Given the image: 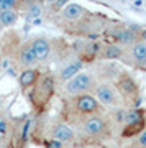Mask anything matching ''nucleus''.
<instances>
[{
	"label": "nucleus",
	"mask_w": 146,
	"mask_h": 148,
	"mask_svg": "<svg viewBox=\"0 0 146 148\" xmlns=\"http://www.w3.org/2000/svg\"><path fill=\"white\" fill-rule=\"evenodd\" d=\"M18 21V13L13 8H3L0 10V23L3 27H13Z\"/></svg>",
	"instance_id": "f3484780"
},
{
	"label": "nucleus",
	"mask_w": 146,
	"mask_h": 148,
	"mask_svg": "<svg viewBox=\"0 0 146 148\" xmlns=\"http://www.w3.org/2000/svg\"><path fill=\"white\" fill-rule=\"evenodd\" d=\"M69 112L74 117H79L77 123L90 115H99V114H107L102 104L97 101L94 94H81L69 99Z\"/></svg>",
	"instance_id": "20e7f679"
},
{
	"label": "nucleus",
	"mask_w": 146,
	"mask_h": 148,
	"mask_svg": "<svg viewBox=\"0 0 146 148\" xmlns=\"http://www.w3.org/2000/svg\"><path fill=\"white\" fill-rule=\"evenodd\" d=\"M26 12H28V16L31 18V16H40L41 15V12H43V7L40 2H31L30 5H28V8H26Z\"/></svg>",
	"instance_id": "6ab92c4d"
},
{
	"label": "nucleus",
	"mask_w": 146,
	"mask_h": 148,
	"mask_svg": "<svg viewBox=\"0 0 146 148\" xmlns=\"http://www.w3.org/2000/svg\"><path fill=\"white\" fill-rule=\"evenodd\" d=\"M126 48L117 45V43L112 41H105L104 46H102V53H100V59L99 61H121L123 56H125Z\"/></svg>",
	"instance_id": "4468645a"
},
{
	"label": "nucleus",
	"mask_w": 146,
	"mask_h": 148,
	"mask_svg": "<svg viewBox=\"0 0 146 148\" xmlns=\"http://www.w3.org/2000/svg\"><path fill=\"white\" fill-rule=\"evenodd\" d=\"M31 41V46H33V51L36 54V59L38 63H44L53 56L54 49H53V43L44 36H35Z\"/></svg>",
	"instance_id": "9b49d317"
},
{
	"label": "nucleus",
	"mask_w": 146,
	"mask_h": 148,
	"mask_svg": "<svg viewBox=\"0 0 146 148\" xmlns=\"http://www.w3.org/2000/svg\"><path fill=\"white\" fill-rule=\"evenodd\" d=\"M18 64H20L23 69H28V68H35L38 63L36 59V54L33 51V46H31V41H25L21 43L20 48H18Z\"/></svg>",
	"instance_id": "ddd939ff"
},
{
	"label": "nucleus",
	"mask_w": 146,
	"mask_h": 148,
	"mask_svg": "<svg viewBox=\"0 0 146 148\" xmlns=\"http://www.w3.org/2000/svg\"><path fill=\"white\" fill-rule=\"evenodd\" d=\"M89 13L90 12L87 10L85 7H82L81 3H68V5L61 10V16H63L66 21H69V23H77V21H81L82 18H85Z\"/></svg>",
	"instance_id": "2eb2a0df"
},
{
	"label": "nucleus",
	"mask_w": 146,
	"mask_h": 148,
	"mask_svg": "<svg viewBox=\"0 0 146 148\" xmlns=\"http://www.w3.org/2000/svg\"><path fill=\"white\" fill-rule=\"evenodd\" d=\"M44 148H69V145L64 142H59V140H54V138H46Z\"/></svg>",
	"instance_id": "aec40b11"
},
{
	"label": "nucleus",
	"mask_w": 146,
	"mask_h": 148,
	"mask_svg": "<svg viewBox=\"0 0 146 148\" xmlns=\"http://www.w3.org/2000/svg\"><path fill=\"white\" fill-rule=\"evenodd\" d=\"M56 76L51 73H46V74H41L40 81L36 82V86L31 89V104L36 110H44L49 104H51L53 97L56 94Z\"/></svg>",
	"instance_id": "7ed1b4c3"
},
{
	"label": "nucleus",
	"mask_w": 146,
	"mask_h": 148,
	"mask_svg": "<svg viewBox=\"0 0 146 148\" xmlns=\"http://www.w3.org/2000/svg\"><path fill=\"white\" fill-rule=\"evenodd\" d=\"M0 10H3V0H0Z\"/></svg>",
	"instance_id": "5701e85b"
},
{
	"label": "nucleus",
	"mask_w": 146,
	"mask_h": 148,
	"mask_svg": "<svg viewBox=\"0 0 146 148\" xmlns=\"http://www.w3.org/2000/svg\"><path fill=\"white\" fill-rule=\"evenodd\" d=\"M100 82L97 73L94 71H82L77 76H74L71 81L63 84V90L66 97H76L81 94H94V89Z\"/></svg>",
	"instance_id": "423d86ee"
},
{
	"label": "nucleus",
	"mask_w": 146,
	"mask_h": 148,
	"mask_svg": "<svg viewBox=\"0 0 146 148\" xmlns=\"http://www.w3.org/2000/svg\"><path fill=\"white\" fill-rule=\"evenodd\" d=\"M18 0H3V8H13Z\"/></svg>",
	"instance_id": "412c9836"
},
{
	"label": "nucleus",
	"mask_w": 146,
	"mask_h": 148,
	"mask_svg": "<svg viewBox=\"0 0 146 148\" xmlns=\"http://www.w3.org/2000/svg\"><path fill=\"white\" fill-rule=\"evenodd\" d=\"M115 122L110 117V114H99L90 115L77 123V138L85 143H100L107 142L113 135Z\"/></svg>",
	"instance_id": "f257e3e1"
},
{
	"label": "nucleus",
	"mask_w": 146,
	"mask_h": 148,
	"mask_svg": "<svg viewBox=\"0 0 146 148\" xmlns=\"http://www.w3.org/2000/svg\"><path fill=\"white\" fill-rule=\"evenodd\" d=\"M131 147H133V148H146V128H145V130H141L138 135L133 137Z\"/></svg>",
	"instance_id": "a211bd4d"
},
{
	"label": "nucleus",
	"mask_w": 146,
	"mask_h": 148,
	"mask_svg": "<svg viewBox=\"0 0 146 148\" xmlns=\"http://www.w3.org/2000/svg\"><path fill=\"white\" fill-rule=\"evenodd\" d=\"M140 41H145L146 43V27L141 30V35H140Z\"/></svg>",
	"instance_id": "4be33fe9"
},
{
	"label": "nucleus",
	"mask_w": 146,
	"mask_h": 148,
	"mask_svg": "<svg viewBox=\"0 0 146 148\" xmlns=\"http://www.w3.org/2000/svg\"><path fill=\"white\" fill-rule=\"evenodd\" d=\"M143 28L131 23V25H125V23H112L108 28L105 30V36L108 38V41L117 43L123 48H130L131 45L140 41V35Z\"/></svg>",
	"instance_id": "39448f33"
},
{
	"label": "nucleus",
	"mask_w": 146,
	"mask_h": 148,
	"mask_svg": "<svg viewBox=\"0 0 146 148\" xmlns=\"http://www.w3.org/2000/svg\"><path fill=\"white\" fill-rule=\"evenodd\" d=\"M94 95L97 97V101L102 104V107L107 112L125 107L118 90H117V87H115V84L112 81H100L97 84V87L94 89Z\"/></svg>",
	"instance_id": "0eeeda50"
},
{
	"label": "nucleus",
	"mask_w": 146,
	"mask_h": 148,
	"mask_svg": "<svg viewBox=\"0 0 146 148\" xmlns=\"http://www.w3.org/2000/svg\"><path fill=\"white\" fill-rule=\"evenodd\" d=\"M49 138H54V140H59V142H64L68 143V145H71V143H74L76 140H77V133H76V130H74L71 125H69L68 122H54V123H51V127H49Z\"/></svg>",
	"instance_id": "9d476101"
},
{
	"label": "nucleus",
	"mask_w": 146,
	"mask_h": 148,
	"mask_svg": "<svg viewBox=\"0 0 146 148\" xmlns=\"http://www.w3.org/2000/svg\"><path fill=\"white\" fill-rule=\"evenodd\" d=\"M146 128V119H145V112L140 109H128L126 114L125 123L121 127V137H135L141 130Z\"/></svg>",
	"instance_id": "6e6552de"
},
{
	"label": "nucleus",
	"mask_w": 146,
	"mask_h": 148,
	"mask_svg": "<svg viewBox=\"0 0 146 148\" xmlns=\"http://www.w3.org/2000/svg\"><path fill=\"white\" fill-rule=\"evenodd\" d=\"M113 84L123 101V106L126 109H138L141 102V87L135 76L126 69H120L113 79Z\"/></svg>",
	"instance_id": "f03ea898"
},
{
	"label": "nucleus",
	"mask_w": 146,
	"mask_h": 148,
	"mask_svg": "<svg viewBox=\"0 0 146 148\" xmlns=\"http://www.w3.org/2000/svg\"><path fill=\"white\" fill-rule=\"evenodd\" d=\"M121 63L128 64L135 69H140V71H146V43L138 41L131 45L130 48H126Z\"/></svg>",
	"instance_id": "1a4fd4ad"
},
{
	"label": "nucleus",
	"mask_w": 146,
	"mask_h": 148,
	"mask_svg": "<svg viewBox=\"0 0 146 148\" xmlns=\"http://www.w3.org/2000/svg\"><path fill=\"white\" fill-rule=\"evenodd\" d=\"M41 77V73L40 69L36 68H28V69H23L20 74H18V84H20L21 90H28V89H33L36 82L40 81Z\"/></svg>",
	"instance_id": "dca6fc26"
},
{
	"label": "nucleus",
	"mask_w": 146,
	"mask_h": 148,
	"mask_svg": "<svg viewBox=\"0 0 146 148\" xmlns=\"http://www.w3.org/2000/svg\"><path fill=\"white\" fill-rule=\"evenodd\" d=\"M84 61L79 58H74L71 59V61H68V63L64 64L63 68L59 69V73H57L56 79L59 81V82H68V81H71L74 77V76H77L79 73H82V68H84Z\"/></svg>",
	"instance_id": "f8f14e48"
}]
</instances>
